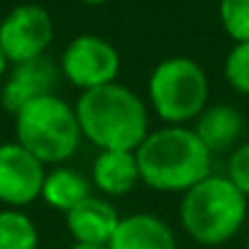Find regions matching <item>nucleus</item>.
Listing matches in <instances>:
<instances>
[{
  "instance_id": "9b49d317",
  "label": "nucleus",
  "mask_w": 249,
  "mask_h": 249,
  "mask_svg": "<svg viewBox=\"0 0 249 249\" xmlns=\"http://www.w3.org/2000/svg\"><path fill=\"white\" fill-rule=\"evenodd\" d=\"M110 249H176V237L171 227L149 213H135L122 217L110 244Z\"/></svg>"
},
{
  "instance_id": "7ed1b4c3",
  "label": "nucleus",
  "mask_w": 249,
  "mask_h": 249,
  "mask_svg": "<svg viewBox=\"0 0 249 249\" xmlns=\"http://www.w3.org/2000/svg\"><path fill=\"white\" fill-rule=\"evenodd\" d=\"M247 217V196L227 176H208L183 193L181 225L200 244L215 247L232 239Z\"/></svg>"
},
{
  "instance_id": "423d86ee",
  "label": "nucleus",
  "mask_w": 249,
  "mask_h": 249,
  "mask_svg": "<svg viewBox=\"0 0 249 249\" xmlns=\"http://www.w3.org/2000/svg\"><path fill=\"white\" fill-rule=\"evenodd\" d=\"M54 39L52 15L35 3L13 8L0 22V47L8 64L32 61L47 54Z\"/></svg>"
},
{
  "instance_id": "6ab92c4d",
  "label": "nucleus",
  "mask_w": 249,
  "mask_h": 249,
  "mask_svg": "<svg viewBox=\"0 0 249 249\" xmlns=\"http://www.w3.org/2000/svg\"><path fill=\"white\" fill-rule=\"evenodd\" d=\"M5 71H8V59H5V54H3V47H0V78L5 76Z\"/></svg>"
},
{
  "instance_id": "39448f33",
  "label": "nucleus",
  "mask_w": 249,
  "mask_h": 249,
  "mask_svg": "<svg viewBox=\"0 0 249 249\" xmlns=\"http://www.w3.org/2000/svg\"><path fill=\"white\" fill-rule=\"evenodd\" d=\"M149 98L169 124L198 120L208 107V76L188 56H169L149 76Z\"/></svg>"
},
{
  "instance_id": "f3484780",
  "label": "nucleus",
  "mask_w": 249,
  "mask_h": 249,
  "mask_svg": "<svg viewBox=\"0 0 249 249\" xmlns=\"http://www.w3.org/2000/svg\"><path fill=\"white\" fill-rule=\"evenodd\" d=\"M225 78L237 93L249 95V42H237L230 49L225 59Z\"/></svg>"
},
{
  "instance_id": "f257e3e1",
  "label": "nucleus",
  "mask_w": 249,
  "mask_h": 249,
  "mask_svg": "<svg viewBox=\"0 0 249 249\" xmlns=\"http://www.w3.org/2000/svg\"><path fill=\"white\" fill-rule=\"evenodd\" d=\"M73 110L81 135L100 147V152H137L149 135L144 103L120 83L83 90Z\"/></svg>"
},
{
  "instance_id": "0eeeda50",
  "label": "nucleus",
  "mask_w": 249,
  "mask_h": 249,
  "mask_svg": "<svg viewBox=\"0 0 249 249\" xmlns=\"http://www.w3.org/2000/svg\"><path fill=\"white\" fill-rule=\"evenodd\" d=\"M61 73L81 90L115 83L120 71L117 49L98 35H78L61 54Z\"/></svg>"
},
{
  "instance_id": "6e6552de",
  "label": "nucleus",
  "mask_w": 249,
  "mask_h": 249,
  "mask_svg": "<svg viewBox=\"0 0 249 249\" xmlns=\"http://www.w3.org/2000/svg\"><path fill=\"white\" fill-rule=\"evenodd\" d=\"M44 164L18 142L0 144V203L8 208H25L42 198Z\"/></svg>"
},
{
  "instance_id": "20e7f679",
  "label": "nucleus",
  "mask_w": 249,
  "mask_h": 249,
  "mask_svg": "<svg viewBox=\"0 0 249 249\" xmlns=\"http://www.w3.org/2000/svg\"><path fill=\"white\" fill-rule=\"evenodd\" d=\"M15 132L18 144L42 164H61L71 159L83 137L76 110L54 93L32 100L15 115Z\"/></svg>"
},
{
  "instance_id": "ddd939ff",
  "label": "nucleus",
  "mask_w": 249,
  "mask_h": 249,
  "mask_svg": "<svg viewBox=\"0 0 249 249\" xmlns=\"http://www.w3.org/2000/svg\"><path fill=\"white\" fill-rule=\"evenodd\" d=\"M140 166L135 152H100L93 161V183L107 196H124L137 186Z\"/></svg>"
},
{
  "instance_id": "dca6fc26",
  "label": "nucleus",
  "mask_w": 249,
  "mask_h": 249,
  "mask_svg": "<svg viewBox=\"0 0 249 249\" xmlns=\"http://www.w3.org/2000/svg\"><path fill=\"white\" fill-rule=\"evenodd\" d=\"M220 22L237 42H249V0H220Z\"/></svg>"
},
{
  "instance_id": "f03ea898",
  "label": "nucleus",
  "mask_w": 249,
  "mask_h": 249,
  "mask_svg": "<svg viewBox=\"0 0 249 249\" xmlns=\"http://www.w3.org/2000/svg\"><path fill=\"white\" fill-rule=\"evenodd\" d=\"M140 178L164 193H186L210 176V152L196 130L169 124L147 140L135 152Z\"/></svg>"
},
{
  "instance_id": "4be33fe9",
  "label": "nucleus",
  "mask_w": 249,
  "mask_h": 249,
  "mask_svg": "<svg viewBox=\"0 0 249 249\" xmlns=\"http://www.w3.org/2000/svg\"><path fill=\"white\" fill-rule=\"evenodd\" d=\"M244 249H249V242H247V247H244Z\"/></svg>"
},
{
  "instance_id": "a211bd4d",
  "label": "nucleus",
  "mask_w": 249,
  "mask_h": 249,
  "mask_svg": "<svg viewBox=\"0 0 249 249\" xmlns=\"http://www.w3.org/2000/svg\"><path fill=\"white\" fill-rule=\"evenodd\" d=\"M227 178L237 186L239 193H244L249 198V142L237 147L230 154V164H227Z\"/></svg>"
},
{
  "instance_id": "aec40b11",
  "label": "nucleus",
  "mask_w": 249,
  "mask_h": 249,
  "mask_svg": "<svg viewBox=\"0 0 249 249\" xmlns=\"http://www.w3.org/2000/svg\"><path fill=\"white\" fill-rule=\"evenodd\" d=\"M71 249H110L105 244H73Z\"/></svg>"
},
{
  "instance_id": "9d476101",
  "label": "nucleus",
  "mask_w": 249,
  "mask_h": 249,
  "mask_svg": "<svg viewBox=\"0 0 249 249\" xmlns=\"http://www.w3.org/2000/svg\"><path fill=\"white\" fill-rule=\"evenodd\" d=\"M117 210L95 196H88L83 203H78L73 210L66 213V227L76 244H110L117 225H120Z\"/></svg>"
},
{
  "instance_id": "1a4fd4ad",
  "label": "nucleus",
  "mask_w": 249,
  "mask_h": 249,
  "mask_svg": "<svg viewBox=\"0 0 249 249\" xmlns=\"http://www.w3.org/2000/svg\"><path fill=\"white\" fill-rule=\"evenodd\" d=\"M56 83H59V66L47 54L32 61L13 64L3 83V90H0V103L8 112L18 115L32 100L52 95Z\"/></svg>"
},
{
  "instance_id": "f8f14e48",
  "label": "nucleus",
  "mask_w": 249,
  "mask_h": 249,
  "mask_svg": "<svg viewBox=\"0 0 249 249\" xmlns=\"http://www.w3.org/2000/svg\"><path fill=\"white\" fill-rule=\"evenodd\" d=\"M196 135L208 147V152H227L244 135V117L232 105H213L205 107L198 117Z\"/></svg>"
},
{
  "instance_id": "4468645a",
  "label": "nucleus",
  "mask_w": 249,
  "mask_h": 249,
  "mask_svg": "<svg viewBox=\"0 0 249 249\" xmlns=\"http://www.w3.org/2000/svg\"><path fill=\"white\" fill-rule=\"evenodd\" d=\"M88 196H90V181L76 169L59 166L44 176L42 198L47 205L61 210L64 215L73 210L78 203H83Z\"/></svg>"
},
{
  "instance_id": "2eb2a0df",
  "label": "nucleus",
  "mask_w": 249,
  "mask_h": 249,
  "mask_svg": "<svg viewBox=\"0 0 249 249\" xmlns=\"http://www.w3.org/2000/svg\"><path fill=\"white\" fill-rule=\"evenodd\" d=\"M0 249H39V232L35 220L18 210H0Z\"/></svg>"
},
{
  "instance_id": "412c9836",
  "label": "nucleus",
  "mask_w": 249,
  "mask_h": 249,
  "mask_svg": "<svg viewBox=\"0 0 249 249\" xmlns=\"http://www.w3.org/2000/svg\"><path fill=\"white\" fill-rule=\"evenodd\" d=\"M81 3H83V5H93V8H95V5H103V3H107V0H81Z\"/></svg>"
}]
</instances>
